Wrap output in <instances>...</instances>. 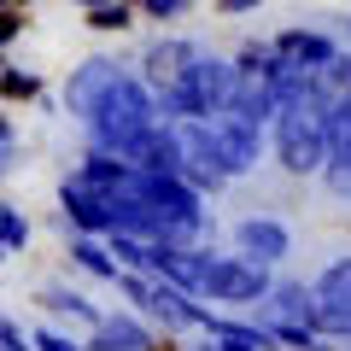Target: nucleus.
Masks as SVG:
<instances>
[{"instance_id": "obj_4", "label": "nucleus", "mask_w": 351, "mask_h": 351, "mask_svg": "<svg viewBox=\"0 0 351 351\" xmlns=\"http://www.w3.org/2000/svg\"><path fill=\"white\" fill-rule=\"evenodd\" d=\"M147 64L152 76H176V64H193V47L188 41H158V47H147Z\"/></svg>"}, {"instance_id": "obj_8", "label": "nucleus", "mask_w": 351, "mask_h": 351, "mask_svg": "<svg viewBox=\"0 0 351 351\" xmlns=\"http://www.w3.org/2000/svg\"><path fill=\"white\" fill-rule=\"evenodd\" d=\"M182 6H188V0H147L152 18H170V12H182Z\"/></svg>"}, {"instance_id": "obj_6", "label": "nucleus", "mask_w": 351, "mask_h": 351, "mask_svg": "<svg viewBox=\"0 0 351 351\" xmlns=\"http://www.w3.org/2000/svg\"><path fill=\"white\" fill-rule=\"evenodd\" d=\"M18 29H24V18H18L12 6H0V47H6V41H12Z\"/></svg>"}, {"instance_id": "obj_2", "label": "nucleus", "mask_w": 351, "mask_h": 351, "mask_svg": "<svg viewBox=\"0 0 351 351\" xmlns=\"http://www.w3.org/2000/svg\"><path fill=\"white\" fill-rule=\"evenodd\" d=\"M276 47L293 59V71H299V64H328V59H334V41H328V36H304V29H287Z\"/></svg>"}, {"instance_id": "obj_10", "label": "nucleus", "mask_w": 351, "mask_h": 351, "mask_svg": "<svg viewBox=\"0 0 351 351\" xmlns=\"http://www.w3.org/2000/svg\"><path fill=\"white\" fill-rule=\"evenodd\" d=\"M82 6H100V0H82Z\"/></svg>"}, {"instance_id": "obj_7", "label": "nucleus", "mask_w": 351, "mask_h": 351, "mask_svg": "<svg viewBox=\"0 0 351 351\" xmlns=\"http://www.w3.org/2000/svg\"><path fill=\"white\" fill-rule=\"evenodd\" d=\"M0 88L6 94H36V76H0Z\"/></svg>"}, {"instance_id": "obj_1", "label": "nucleus", "mask_w": 351, "mask_h": 351, "mask_svg": "<svg viewBox=\"0 0 351 351\" xmlns=\"http://www.w3.org/2000/svg\"><path fill=\"white\" fill-rule=\"evenodd\" d=\"M112 82H117V64H112V59H88L82 71L71 76V106H76V112H88V106L100 100Z\"/></svg>"}, {"instance_id": "obj_3", "label": "nucleus", "mask_w": 351, "mask_h": 351, "mask_svg": "<svg viewBox=\"0 0 351 351\" xmlns=\"http://www.w3.org/2000/svg\"><path fill=\"white\" fill-rule=\"evenodd\" d=\"M311 152H316V123H304V112H287V158L304 170Z\"/></svg>"}, {"instance_id": "obj_9", "label": "nucleus", "mask_w": 351, "mask_h": 351, "mask_svg": "<svg viewBox=\"0 0 351 351\" xmlns=\"http://www.w3.org/2000/svg\"><path fill=\"white\" fill-rule=\"evenodd\" d=\"M223 6L228 12H246V6H258V0H223Z\"/></svg>"}, {"instance_id": "obj_5", "label": "nucleus", "mask_w": 351, "mask_h": 351, "mask_svg": "<svg viewBox=\"0 0 351 351\" xmlns=\"http://www.w3.org/2000/svg\"><path fill=\"white\" fill-rule=\"evenodd\" d=\"M123 24H129L123 0H100V6H94V29H123Z\"/></svg>"}]
</instances>
